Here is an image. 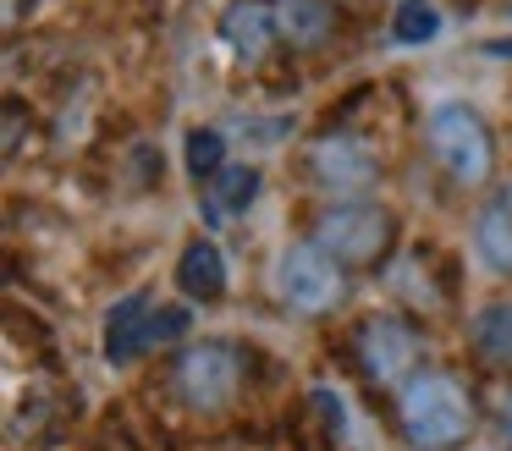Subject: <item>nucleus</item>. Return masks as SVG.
Returning a JSON list of instances; mask_svg holds the SVG:
<instances>
[{"label": "nucleus", "mask_w": 512, "mask_h": 451, "mask_svg": "<svg viewBox=\"0 0 512 451\" xmlns=\"http://www.w3.org/2000/svg\"><path fill=\"white\" fill-rule=\"evenodd\" d=\"M397 418H402V435H408L413 451H452L474 435V396H468L463 380L430 369L402 385Z\"/></svg>", "instance_id": "obj_1"}, {"label": "nucleus", "mask_w": 512, "mask_h": 451, "mask_svg": "<svg viewBox=\"0 0 512 451\" xmlns=\"http://www.w3.org/2000/svg\"><path fill=\"white\" fill-rule=\"evenodd\" d=\"M430 154L446 165V176L463 187H479L490 171H496V143H490V127L479 110L468 105H441L430 110Z\"/></svg>", "instance_id": "obj_2"}, {"label": "nucleus", "mask_w": 512, "mask_h": 451, "mask_svg": "<svg viewBox=\"0 0 512 451\" xmlns=\"http://www.w3.org/2000/svg\"><path fill=\"white\" fill-rule=\"evenodd\" d=\"M243 385V352L232 341H193L171 363V391L193 407V413H221Z\"/></svg>", "instance_id": "obj_3"}, {"label": "nucleus", "mask_w": 512, "mask_h": 451, "mask_svg": "<svg viewBox=\"0 0 512 451\" xmlns=\"http://www.w3.org/2000/svg\"><path fill=\"white\" fill-rule=\"evenodd\" d=\"M276 292H281V303L298 308V314H331V308L342 303V292H347L342 259H331L314 237L292 242V248L281 253V264H276Z\"/></svg>", "instance_id": "obj_4"}, {"label": "nucleus", "mask_w": 512, "mask_h": 451, "mask_svg": "<svg viewBox=\"0 0 512 451\" xmlns=\"http://www.w3.org/2000/svg\"><path fill=\"white\" fill-rule=\"evenodd\" d=\"M391 226H397V220L380 204H336V209H320L314 242L342 264H375L391 242Z\"/></svg>", "instance_id": "obj_5"}, {"label": "nucleus", "mask_w": 512, "mask_h": 451, "mask_svg": "<svg viewBox=\"0 0 512 451\" xmlns=\"http://www.w3.org/2000/svg\"><path fill=\"white\" fill-rule=\"evenodd\" d=\"M353 352H358V363H364L369 380L391 385V380H402V374L413 369V358H419V336H413L408 319L375 314V319H364V325H358Z\"/></svg>", "instance_id": "obj_6"}, {"label": "nucleus", "mask_w": 512, "mask_h": 451, "mask_svg": "<svg viewBox=\"0 0 512 451\" xmlns=\"http://www.w3.org/2000/svg\"><path fill=\"white\" fill-rule=\"evenodd\" d=\"M149 314H155L149 292L116 297L111 314H105V358H111V363H133L138 352H149Z\"/></svg>", "instance_id": "obj_7"}, {"label": "nucleus", "mask_w": 512, "mask_h": 451, "mask_svg": "<svg viewBox=\"0 0 512 451\" xmlns=\"http://www.w3.org/2000/svg\"><path fill=\"white\" fill-rule=\"evenodd\" d=\"M314 176H320L325 187H336V193H353V187H369L380 176L375 154L364 149V143L353 138H325L314 143Z\"/></svg>", "instance_id": "obj_8"}, {"label": "nucleus", "mask_w": 512, "mask_h": 451, "mask_svg": "<svg viewBox=\"0 0 512 451\" xmlns=\"http://www.w3.org/2000/svg\"><path fill=\"white\" fill-rule=\"evenodd\" d=\"M474 248L496 275H512V182L479 204L474 215Z\"/></svg>", "instance_id": "obj_9"}, {"label": "nucleus", "mask_w": 512, "mask_h": 451, "mask_svg": "<svg viewBox=\"0 0 512 451\" xmlns=\"http://www.w3.org/2000/svg\"><path fill=\"white\" fill-rule=\"evenodd\" d=\"M177 286L193 297V303H215L226 292V259L210 237H193L177 259Z\"/></svg>", "instance_id": "obj_10"}, {"label": "nucleus", "mask_w": 512, "mask_h": 451, "mask_svg": "<svg viewBox=\"0 0 512 451\" xmlns=\"http://www.w3.org/2000/svg\"><path fill=\"white\" fill-rule=\"evenodd\" d=\"M331 0H276V33L292 50H320L331 39Z\"/></svg>", "instance_id": "obj_11"}, {"label": "nucleus", "mask_w": 512, "mask_h": 451, "mask_svg": "<svg viewBox=\"0 0 512 451\" xmlns=\"http://www.w3.org/2000/svg\"><path fill=\"white\" fill-rule=\"evenodd\" d=\"M221 33H226V44H232L237 55L259 61V55L270 50V39H276V6H259V0H237V6L226 11Z\"/></svg>", "instance_id": "obj_12"}, {"label": "nucleus", "mask_w": 512, "mask_h": 451, "mask_svg": "<svg viewBox=\"0 0 512 451\" xmlns=\"http://www.w3.org/2000/svg\"><path fill=\"white\" fill-rule=\"evenodd\" d=\"M468 341H474L479 363L512 374V303H485L468 325Z\"/></svg>", "instance_id": "obj_13"}, {"label": "nucleus", "mask_w": 512, "mask_h": 451, "mask_svg": "<svg viewBox=\"0 0 512 451\" xmlns=\"http://www.w3.org/2000/svg\"><path fill=\"white\" fill-rule=\"evenodd\" d=\"M254 198H259V171H254V165H226V171L210 182L215 215H243Z\"/></svg>", "instance_id": "obj_14"}, {"label": "nucleus", "mask_w": 512, "mask_h": 451, "mask_svg": "<svg viewBox=\"0 0 512 451\" xmlns=\"http://www.w3.org/2000/svg\"><path fill=\"white\" fill-rule=\"evenodd\" d=\"M221 171H226V132L193 127L188 132V176L193 182H215Z\"/></svg>", "instance_id": "obj_15"}, {"label": "nucleus", "mask_w": 512, "mask_h": 451, "mask_svg": "<svg viewBox=\"0 0 512 451\" xmlns=\"http://www.w3.org/2000/svg\"><path fill=\"white\" fill-rule=\"evenodd\" d=\"M441 33V11L430 0H397V17H391V39L397 44H430Z\"/></svg>", "instance_id": "obj_16"}, {"label": "nucleus", "mask_w": 512, "mask_h": 451, "mask_svg": "<svg viewBox=\"0 0 512 451\" xmlns=\"http://www.w3.org/2000/svg\"><path fill=\"white\" fill-rule=\"evenodd\" d=\"M188 308H177V303H166V308H155L149 314V347H166V341H182L188 336Z\"/></svg>", "instance_id": "obj_17"}, {"label": "nucleus", "mask_w": 512, "mask_h": 451, "mask_svg": "<svg viewBox=\"0 0 512 451\" xmlns=\"http://www.w3.org/2000/svg\"><path fill=\"white\" fill-rule=\"evenodd\" d=\"M309 402H314V407H320V418H325V429H331V435H336V440H342V435H347V413H342V396H336V391H325V385H320V391H314V396H309Z\"/></svg>", "instance_id": "obj_18"}, {"label": "nucleus", "mask_w": 512, "mask_h": 451, "mask_svg": "<svg viewBox=\"0 0 512 451\" xmlns=\"http://www.w3.org/2000/svg\"><path fill=\"white\" fill-rule=\"evenodd\" d=\"M23 132H28V116L17 99H6V160H17L23 154Z\"/></svg>", "instance_id": "obj_19"}, {"label": "nucleus", "mask_w": 512, "mask_h": 451, "mask_svg": "<svg viewBox=\"0 0 512 451\" xmlns=\"http://www.w3.org/2000/svg\"><path fill=\"white\" fill-rule=\"evenodd\" d=\"M485 55H501V61H512V39H485Z\"/></svg>", "instance_id": "obj_20"}, {"label": "nucleus", "mask_w": 512, "mask_h": 451, "mask_svg": "<svg viewBox=\"0 0 512 451\" xmlns=\"http://www.w3.org/2000/svg\"><path fill=\"white\" fill-rule=\"evenodd\" d=\"M17 6H23V0H6V22H17V17H23Z\"/></svg>", "instance_id": "obj_21"}, {"label": "nucleus", "mask_w": 512, "mask_h": 451, "mask_svg": "<svg viewBox=\"0 0 512 451\" xmlns=\"http://www.w3.org/2000/svg\"><path fill=\"white\" fill-rule=\"evenodd\" d=\"M501 424H507V435H512V396H507V413H501Z\"/></svg>", "instance_id": "obj_22"}]
</instances>
